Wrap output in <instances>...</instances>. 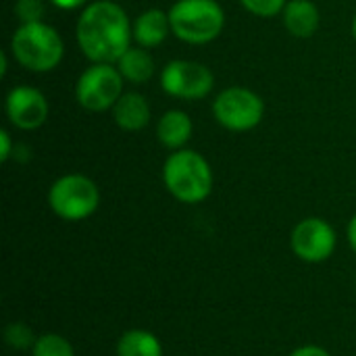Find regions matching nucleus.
Returning <instances> with one entry per match:
<instances>
[{"label": "nucleus", "mask_w": 356, "mask_h": 356, "mask_svg": "<svg viewBox=\"0 0 356 356\" xmlns=\"http://www.w3.org/2000/svg\"><path fill=\"white\" fill-rule=\"evenodd\" d=\"M77 46L90 63L115 65L134 40V23L117 2L96 0L83 6L75 25Z\"/></svg>", "instance_id": "nucleus-1"}, {"label": "nucleus", "mask_w": 356, "mask_h": 356, "mask_svg": "<svg viewBox=\"0 0 356 356\" xmlns=\"http://www.w3.org/2000/svg\"><path fill=\"white\" fill-rule=\"evenodd\" d=\"M163 181L169 194L184 204H198L213 192V169L196 150H173L163 165Z\"/></svg>", "instance_id": "nucleus-2"}, {"label": "nucleus", "mask_w": 356, "mask_h": 356, "mask_svg": "<svg viewBox=\"0 0 356 356\" xmlns=\"http://www.w3.org/2000/svg\"><path fill=\"white\" fill-rule=\"evenodd\" d=\"M10 52L23 69L48 73L60 65L65 44L60 33L44 21L21 23L10 38Z\"/></svg>", "instance_id": "nucleus-3"}, {"label": "nucleus", "mask_w": 356, "mask_h": 356, "mask_svg": "<svg viewBox=\"0 0 356 356\" xmlns=\"http://www.w3.org/2000/svg\"><path fill=\"white\" fill-rule=\"evenodd\" d=\"M171 33L186 44H209L225 25V13L217 0H177L169 8Z\"/></svg>", "instance_id": "nucleus-4"}, {"label": "nucleus", "mask_w": 356, "mask_h": 356, "mask_svg": "<svg viewBox=\"0 0 356 356\" xmlns=\"http://www.w3.org/2000/svg\"><path fill=\"white\" fill-rule=\"evenodd\" d=\"M48 204L65 221H83L100 207V190L88 175L69 173L50 186Z\"/></svg>", "instance_id": "nucleus-5"}, {"label": "nucleus", "mask_w": 356, "mask_h": 356, "mask_svg": "<svg viewBox=\"0 0 356 356\" xmlns=\"http://www.w3.org/2000/svg\"><path fill=\"white\" fill-rule=\"evenodd\" d=\"M123 75L117 65L92 63L75 83V100L81 108L92 113L111 111L123 96Z\"/></svg>", "instance_id": "nucleus-6"}, {"label": "nucleus", "mask_w": 356, "mask_h": 356, "mask_svg": "<svg viewBox=\"0 0 356 356\" xmlns=\"http://www.w3.org/2000/svg\"><path fill=\"white\" fill-rule=\"evenodd\" d=\"M213 115L221 127L234 134H242L254 129L263 121L265 102L257 92L234 86L217 94L213 102Z\"/></svg>", "instance_id": "nucleus-7"}, {"label": "nucleus", "mask_w": 356, "mask_h": 356, "mask_svg": "<svg viewBox=\"0 0 356 356\" xmlns=\"http://www.w3.org/2000/svg\"><path fill=\"white\" fill-rule=\"evenodd\" d=\"M215 86L213 71L196 60L175 58L167 63L161 71V88L173 98L200 100L211 94Z\"/></svg>", "instance_id": "nucleus-8"}, {"label": "nucleus", "mask_w": 356, "mask_h": 356, "mask_svg": "<svg viewBox=\"0 0 356 356\" xmlns=\"http://www.w3.org/2000/svg\"><path fill=\"white\" fill-rule=\"evenodd\" d=\"M290 244L300 261L323 263L336 250V232L327 221L319 217H309L292 229Z\"/></svg>", "instance_id": "nucleus-9"}, {"label": "nucleus", "mask_w": 356, "mask_h": 356, "mask_svg": "<svg viewBox=\"0 0 356 356\" xmlns=\"http://www.w3.org/2000/svg\"><path fill=\"white\" fill-rule=\"evenodd\" d=\"M6 117L21 131H33L48 119L50 104L46 96L31 86H17L6 94Z\"/></svg>", "instance_id": "nucleus-10"}, {"label": "nucleus", "mask_w": 356, "mask_h": 356, "mask_svg": "<svg viewBox=\"0 0 356 356\" xmlns=\"http://www.w3.org/2000/svg\"><path fill=\"white\" fill-rule=\"evenodd\" d=\"M111 113L123 131H142L150 123V104L140 92H123Z\"/></svg>", "instance_id": "nucleus-11"}, {"label": "nucleus", "mask_w": 356, "mask_h": 356, "mask_svg": "<svg viewBox=\"0 0 356 356\" xmlns=\"http://www.w3.org/2000/svg\"><path fill=\"white\" fill-rule=\"evenodd\" d=\"M169 33H171L169 13L161 8H148L140 13L134 21V42L142 48L150 50L161 46Z\"/></svg>", "instance_id": "nucleus-12"}, {"label": "nucleus", "mask_w": 356, "mask_h": 356, "mask_svg": "<svg viewBox=\"0 0 356 356\" xmlns=\"http://www.w3.org/2000/svg\"><path fill=\"white\" fill-rule=\"evenodd\" d=\"M192 131H194V125H192L190 115L177 108L163 113V117L156 123V138L169 150L186 148V144L192 138Z\"/></svg>", "instance_id": "nucleus-13"}, {"label": "nucleus", "mask_w": 356, "mask_h": 356, "mask_svg": "<svg viewBox=\"0 0 356 356\" xmlns=\"http://www.w3.org/2000/svg\"><path fill=\"white\" fill-rule=\"evenodd\" d=\"M284 25L294 38H311L317 33L321 15L311 0H288L284 8Z\"/></svg>", "instance_id": "nucleus-14"}, {"label": "nucleus", "mask_w": 356, "mask_h": 356, "mask_svg": "<svg viewBox=\"0 0 356 356\" xmlns=\"http://www.w3.org/2000/svg\"><path fill=\"white\" fill-rule=\"evenodd\" d=\"M115 65L119 73L123 75V79L129 83L142 86L150 81V77L154 75V58L148 52V48H142V46H131Z\"/></svg>", "instance_id": "nucleus-15"}, {"label": "nucleus", "mask_w": 356, "mask_h": 356, "mask_svg": "<svg viewBox=\"0 0 356 356\" xmlns=\"http://www.w3.org/2000/svg\"><path fill=\"white\" fill-rule=\"evenodd\" d=\"M117 356H163V346L154 334L129 330L117 342Z\"/></svg>", "instance_id": "nucleus-16"}, {"label": "nucleus", "mask_w": 356, "mask_h": 356, "mask_svg": "<svg viewBox=\"0 0 356 356\" xmlns=\"http://www.w3.org/2000/svg\"><path fill=\"white\" fill-rule=\"evenodd\" d=\"M31 356H75V353L67 338L58 334H44L35 340Z\"/></svg>", "instance_id": "nucleus-17"}, {"label": "nucleus", "mask_w": 356, "mask_h": 356, "mask_svg": "<svg viewBox=\"0 0 356 356\" xmlns=\"http://www.w3.org/2000/svg\"><path fill=\"white\" fill-rule=\"evenodd\" d=\"M4 340H6V344L10 348L25 350V348H33V344H35L38 338L33 336V332H31L29 325H25V323H10L4 330Z\"/></svg>", "instance_id": "nucleus-18"}, {"label": "nucleus", "mask_w": 356, "mask_h": 356, "mask_svg": "<svg viewBox=\"0 0 356 356\" xmlns=\"http://www.w3.org/2000/svg\"><path fill=\"white\" fill-rule=\"evenodd\" d=\"M242 6L257 17H277L284 13L288 0H240Z\"/></svg>", "instance_id": "nucleus-19"}, {"label": "nucleus", "mask_w": 356, "mask_h": 356, "mask_svg": "<svg viewBox=\"0 0 356 356\" xmlns=\"http://www.w3.org/2000/svg\"><path fill=\"white\" fill-rule=\"evenodd\" d=\"M44 0H17L15 2V15L21 23H35L44 17Z\"/></svg>", "instance_id": "nucleus-20"}, {"label": "nucleus", "mask_w": 356, "mask_h": 356, "mask_svg": "<svg viewBox=\"0 0 356 356\" xmlns=\"http://www.w3.org/2000/svg\"><path fill=\"white\" fill-rule=\"evenodd\" d=\"M13 154V140H10V134L6 129L0 131V161L6 163Z\"/></svg>", "instance_id": "nucleus-21"}, {"label": "nucleus", "mask_w": 356, "mask_h": 356, "mask_svg": "<svg viewBox=\"0 0 356 356\" xmlns=\"http://www.w3.org/2000/svg\"><path fill=\"white\" fill-rule=\"evenodd\" d=\"M290 356H332L325 348L321 346H302V348H296Z\"/></svg>", "instance_id": "nucleus-22"}, {"label": "nucleus", "mask_w": 356, "mask_h": 356, "mask_svg": "<svg viewBox=\"0 0 356 356\" xmlns=\"http://www.w3.org/2000/svg\"><path fill=\"white\" fill-rule=\"evenodd\" d=\"M50 4H54L56 8H63V10H75V8L88 6V0H50Z\"/></svg>", "instance_id": "nucleus-23"}, {"label": "nucleus", "mask_w": 356, "mask_h": 356, "mask_svg": "<svg viewBox=\"0 0 356 356\" xmlns=\"http://www.w3.org/2000/svg\"><path fill=\"white\" fill-rule=\"evenodd\" d=\"M348 242H350V246L355 248L356 252V215L350 219V223H348Z\"/></svg>", "instance_id": "nucleus-24"}, {"label": "nucleus", "mask_w": 356, "mask_h": 356, "mask_svg": "<svg viewBox=\"0 0 356 356\" xmlns=\"http://www.w3.org/2000/svg\"><path fill=\"white\" fill-rule=\"evenodd\" d=\"M6 69H8V58H6V52H0V75H2V77L6 75Z\"/></svg>", "instance_id": "nucleus-25"}, {"label": "nucleus", "mask_w": 356, "mask_h": 356, "mask_svg": "<svg viewBox=\"0 0 356 356\" xmlns=\"http://www.w3.org/2000/svg\"><path fill=\"white\" fill-rule=\"evenodd\" d=\"M353 35H355V40H356V17L353 19Z\"/></svg>", "instance_id": "nucleus-26"}, {"label": "nucleus", "mask_w": 356, "mask_h": 356, "mask_svg": "<svg viewBox=\"0 0 356 356\" xmlns=\"http://www.w3.org/2000/svg\"><path fill=\"white\" fill-rule=\"evenodd\" d=\"M106 2H117V0H106Z\"/></svg>", "instance_id": "nucleus-27"}]
</instances>
